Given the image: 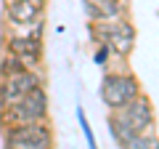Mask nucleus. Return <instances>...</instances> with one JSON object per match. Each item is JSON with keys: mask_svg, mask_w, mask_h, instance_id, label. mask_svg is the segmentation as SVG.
Here are the masks:
<instances>
[{"mask_svg": "<svg viewBox=\"0 0 159 149\" xmlns=\"http://www.w3.org/2000/svg\"><path fill=\"white\" fill-rule=\"evenodd\" d=\"M6 51L19 56L24 69L43 72V37H37V35H8Z\"/></svg>", "mask_w": 159, "mask_h": 149, "instance_id": "0eeeda50", "label": "nucleus"}, {"mask_svg": "<svg viewBox=\"0 0 159 149\" xmlns=\"http://www.w3.org/2000/svg\"><path fill=\"white\" fill-rule=\"evenodd\" d=\"M122 149H159V138L154 136V131H146V133H135L130 141L125 144Z\"/></svg>", "mask_w": 159, "mask_h": 149, "instance_id": "9d476101", "label": "nucleus"}, {"mask_svg": "<svg viewBox=\"0 0 159 149\" xmlns=\"http://www.w3.org/2000/svg\"><path fill=\"white\" fill-rule=\"evenodd\" d=\"M93 35L98 37V43H106L111 48V53H117L122 59L135 46V29L125 16L106 19V22H93Z\"/></svg>", "mask_w": 159, "mask_h": 149, "instance_id": "f03ea898", "label": "nucleus"}, {"mask_svg": "<svg viewBox=\"0 0 159 149\" xmlns=\"http://www.w3.org/2000/svg\"><path fill=\"white\" fill-rule=\"evenodd\" d=\"M37 85H43V72H37V69H21L16 74L0 77V112L21 101Z\"/></svg>", "mask_w": 159, "mask_h": 149, "instance_id": "39448f33", "label": "nucleus"}, {"mask_svg": "<svg viewBox=\"0 0 159 149\" xmlns=\"http://www.w3.org/2000/svg\"><path fill=\"white\" fill-rule=\"evenodd\" d=\"M6 149H53V131L48 120L6 128Z\"/></svg>", "mask_w": 159, "mask_h": 149, "instance_id": "20e7f679", "label": "nucleus"}, {"mask_svg": "<svg viewBox=\"0 0 159 149\" xmlns=\"http://www.w3.org/2000/svg\"><path fill=\"white\" fill-rule=\"evenodd\" d=\"M40 120H48V93L45 85H37L21 99L16 101L13 107L3 109L0 112V125L3 131L13 125H27V123H40Z\"/></svg>", "mask_w": 159, "mask_h": 149, "instance_id": "f257e3e1", "label": "nucleus"}, {"mask_svg": "<svg viewBox=\"0 0 159 149\" xmlns=\"http://www.w3.org/2000/svg\"><path fill=\"white\" fill-rule=\"evenodd\" d=\"M77 120H80V128H82V133H85L88 149H98V144H96V136H93V131H90V123H88V117H85V109H82V107L77 109Z\"/></svg>", "mask_w": 159, "mask_h": 149, "instance_id": "ddd939ff", "label": "nucleus"}, {"mask_svg": "<svg viewBox=\"0 0 159 149\" xmlns=\"http://www.w3.org/2000/svg\"><path fill=\"white\" fill-rule=\"evenodd\" d=\"M82 6H85L88 19H93V22L119 19V16H122V11H125L122 0H82Z\"/></svg>", "mask_w": 159, "mask_h": 149, "instance_id": "1a4fd4ad", "label": "nucleus"}, {"mask_svg": "<svg viewBox=\"0 0 159 149\" xmlns=\"http://www.w3.org/2000/svg\"><path fill=\"white\" fill-rule=\"evenodd\" d=\"M45 16V0H6V22L13 27H32Z\"/></svg>", "mask_w": 159, "mask_h": 149, "instance_id": "6e6552de", "label": "nucleus"}, {"mask_svg": "<svg viewBox=\"0 0 159 149\" xmlns=\"http://www.w3.org/2000/svg\"><path fill=\"white\" fill-rule=\"evenodd\" d=\"M24 64L19 61V56H13V53L3 51V56H0V77H8V74H16L21 72Z\"/></svg>", "mask_w": 159, "mask_h": 149, "instance_id": "f8f14e48", "label": "nucleus"}, {"mask_svg": "<svg viewBox=\"0 0 159 149\" xmlns=\"http://www.w3.org/2000/svg\"><path fill=\"white\" fill-rule=\"evenodd\" d=\"M114 117L122 120L133 133H146V131H154V107L146 96H135L133 101H127L125 107L119 109H111Z\"/></svg>", "mask_w": 159, "mask_h": 149, "instance_id": "423d86ee", "label": "nucleus"}, {"mask_svg": "<svg viewBox=\"0 0 159 149\" xmlns=\"http://www.w3.org/2000/svg\"><path fill=\"white\" fill-rule=\"evenodd\" d=\"M109 131H111V136L117 138V144H119V147H125V144L130 141L133 136H135V133H133L130 128L125 125V123H122V120H117V117H114V115L109 117Z\"/></svg>", "mask_w": 159, "mask_h": 149, "instance_id": "9b49d317", "label": "nucleus"}, {"mask_svg": "<svg viewBox=\"0 0 159 149\" xmlns=\"http://www.w3.org/2000/svg\"><path fill=\"white\" fill-rule=\"evenodd\" d=\"M109 56H111V48H109L106 43H98L96 53H93V61H96V64H101V67H103V64H106V59H109Z\"/></svg>", "mask_w": 159, "mask_h": 149, "instance_id": "4468645a", "label": "nucleus"}, {"mask_svg": "<svg viewBox=\"0 0 159 149\" xmlns=\"http://www.w3.org/2000/svg\"><path fill=\"white\" fill-rule=\"evenodd\" d=\"M101 101L109 109H119L135 96H141V83L130 72H106L101 80Z\"/></svg>", "mask_w": 159, "mask_h": 149, "instance_id": "7ed1b4c3", "label": "nucleus"}]
</instances>
